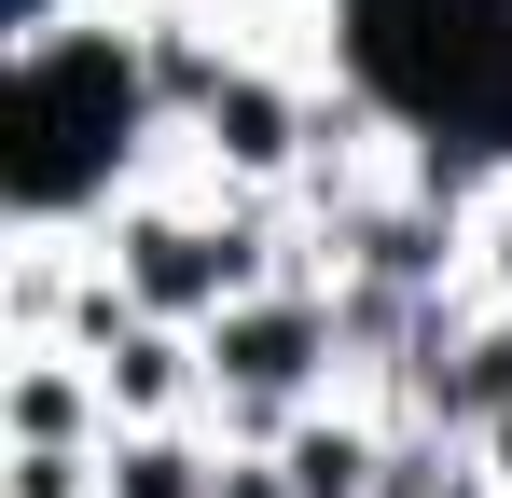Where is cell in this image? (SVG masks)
<instances>
[{"instance_id": "obj_12", "label": "cell", "mask_w": 512, "mask_h": 498, "mask_svg": "<svg viewBox=\"0 0 512 498\" xmlns=\"http://www.w3.org/2000/svg\"><path fill=\"white\" fill-rule=\"evenodd\" d=\"M499 263H512V236H499Z\"/></svg>"}, {"instance_id": "obj_1", "label": "cell", "mask_w": 512, "mask_h": 498, "mask_svg": "<svg viewBox=\"0 0 512 498\" xmlns=\"http://www.w3.org/2000/svg\"><path fill=\"white\" fill-rule=\"evenodd\" d=\"M125 125H139V56L125 42H28L14 56V208H70L111 180L125 153Z\"/></svg>"}, {"instance_id": "obj_7", "label": "cell", "mask_w": 512, "mask_h": 498, "mask_svg": "<svg viewBox=\"0 0 512 498\" xmlns=\"http://www.w3.org/2000/svg\"><path fill=\"white\" fill-rule=\"evenodd\" d=\"M111 388H125V402H167V388H180V346H167V332H125V346H111Z\"/></svg>"}, {"instance_id": "obj_11", "label": "cell", "mask_w": 512, "mask_h": 498, "mask_svg": "<svg viewBox=\"0 0 512 498\" xmlns=\"http://www.w3.org/2000/svg\"><path fill=\"white\" fill-rule=\"evenodd\" d=\"M499 457H512V415H499Z\"/></svg>"}, {"instance_id": "obj_2", "label": "cell", "mask_w": 512, "mask_h": 498, "mask_svg": "<svg viewBox=\"0 0 512 498\" xmlns=\"http://www.w3.org/2000/svg\"><path fill=\"white\" fill-rule=\"evenodd\" d=\"M125 277H139V305H222V291L250 277V236H180V222H139V236H125Z\"/></svg>"}, {"instance_id": "obj_5", "label": "cell", "mask_w": 512, "mask_h": 498, "mask_svg": "<svg viewBox=\"0 0 512 498\" xmlns=\"http://www.w3.org/2000/svg\"><path fill=\"white\" fill-rule=\"evenodd\" d=\"M360 471H374V457H360L346 429H305V443H291V498H360Z\"/></svg>"}, {"instance_id": "obj_10", "label": "cell", "mask_w": 512, "mask_h": 498, "mask_svg": "<svg viewBox=\"0 0 512 498\" xmlns=\"http://www.w3.org/2000/svg\"><path fill=\"white\" fill-rule=\"evenodd\" d=\"M222 498H277V485H263V471H236V485H222Z\"/></svg>"}, {"instance_id": "obj_9", "label": "cell", "mask_w": 512, "mask_h": 498, "mask_svg": "<svg viewBox=\"0 0 512 498\" xmlns=\"http://www.w3.org/2000/svg\"><path fill=\"white\" fill-rule=\"evenodd\" d=\"M14 498H84V471H70L56 443H28V471H14Z\"/></svg>"}, {"instance_id": "obj_4", "label": "cell", "mask_w": 512, "mask_h": 498, "mask_svg": "<svg viewBox=\"0 0 512 498\" xmlns=\"http://www.w3.org/2000/svg\"><path fill=\"white\" fill-rule=\"evenodd\" d=\"M208 139H222L236 166H277V153H291V97H263V83H222V97H208Z\"/></svg>"}, {"instance_id": "obj_6", "label": "cell", "mask_w": 512, "mask_h": 498, "mask_svg": "<svg viewBox=\"0 0 512 498\" xmlns=\"http://www.w3.org/2000/svg\"><path fill=\"white\" fill-rule=\"evenodd\" d=\"M111 498H222V485H208V471H194L180 443H139V457H125V485H111Z\"/></svg>"}, {"instance_id": "obj_3", "label": "cell", "mask_w": 512, "mask_h": 498, "mask_svg": "<svg viewBox=\"0 0 512 498\" xmlns=\"http://www.w3.org/2000/svg\"><path fill=\"white\" fill-rule=\"evenodd\" d=\"M208 360H222L250 402H277V388L319 360V305H250V319H222V332H208Z\"/></svg>"}, {"instance_id": "obj_8", "label": "cell", "mask_w": 512, "mask_h": 498, "mask_svg": "<svg viewBox=\"0 0 512 498\" xmlns=\"http://www.w3.org/2000/svg\"><path fill=\"white\" fill-rule=\"evenodd\" d=\"M14 415H28V443H56V429H70V374H28V402H14Z\"/></svg>"}]
</instances>
